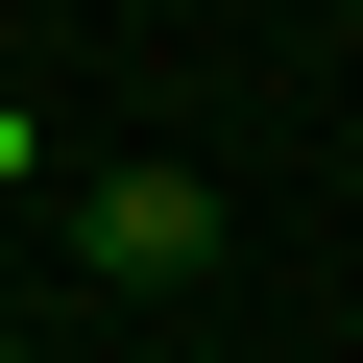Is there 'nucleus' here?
Returning a JSON list of instances; mask_svg holds the SVG:
<instances>
[{
	"label": "nucleus",
	"mask_w": 363,
	"mask_h": 363,
	"mask_svg": "<svg viewBox=\"0 0 363 363\" xmlns=\"http://www.w3.org/2000/svg\"><path fill=\"white\" fill-rule=\"evenodd\" d=\"M73 267L97 291H194L218 267V194H194V169H73Z\"/></svg>",
	"instance_id": "f257e3e1"
},
{
	"label": "nucleus",
	"mask_w": 363,
	"mask_h": 363,
	"mask_svg": "<svg viewBox=\"0 0 363 363\" xmlns=\"http://www.w3.org/2000/svg\"><path fill=\"white\" fill-rule=\"evenodd\" d=\"M0 169H25V97H0Z\"/></svg>",
	"instance_id": "f03ea898"
},
{
	"label": "nucleus",
	"mask_w": 363,
	"mask_h": 363,
	"mask_svg": "<svg viewBox=\"0 0 363 363\" xmlns=\"http://www.w3.org/2000/svg\"><path fill=\"white\" fill-rule=\"evenodd\" d=\"M0 363H25V339H0Z\"/></svg>",
	"instance_id": "7ed1b4c3"
}]
</instances>
